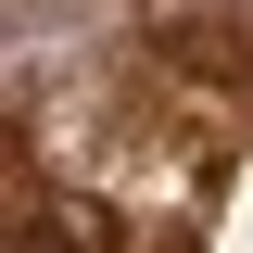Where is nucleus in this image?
Masks as SVG:
<instances>
[{
  "instance_id": "f257e3e1",
  "label": "nucleus",
  "mask_w": 253,
  "mask_h": 253,
  "mask_svg": "<svg viewBox=\"0 0 253 253\" xmlns=\"http://www.w3.org/2000/svg\"><path fill=\"white\" fill-rule=\"evenodd\" d=\"M13 253H139V228H126L101 190H76V177L38 190V152L13 139Z\"/></svg>"
}]
</instances>
